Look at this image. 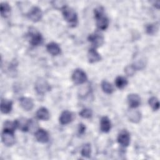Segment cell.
<instances>
[{"label": "cell", "instance_id": "6da1fadb", "mask_svg": "<svg viewBox=\"0 0 160 160\" xmlns=\"http://www.w3.org/2000/svg\"><path fill=\"white\" fill-rule=\"evenodd\" d=\"M94 16L96 19V25L99 29L105 30L109 25V20L104 14L103 8L98 7L94 9Z\"/></svg>", "mask_w": 160, "mask_h": 160}, {"label": "cell", "instance_id": "7a4b0ae2", "mask_svg": "<svg viewBox=\"0 0 160 160\" xmlns=\"http://www.w3.org/2000/svg\"><path fill=\"white\" fill-rule=\"evenodd\" d=\"M62 15L64 19L71 25H75L78 21V16L75 11L67 6L62 9Z\"/></svg>", "mask_w": 160, "mask_h": 160}, {"label": "cell", "instance_id": "3957f363", "mask_svg": "<svg viewBox=\"0 0 160 160\" xmlns=\"http://www.w3.org/2000/svg\"><path fill=\"white\" fill-rule=\"evenodd\" d=\"M51 86L49 84L42 78L38 79L35 83V90L39 94H44L50 91Z\"/></svg>", "mask_w": 160, "mask_h": 160}, {"label": "cell", "instance_id": "277c9868", "mask_svg": "<svg viewBox=\"0 0 160 160\" xmlns=\"http://www.w3.org/2000/svg\"><path fill=\"white\" fill-rule=\"evenodd\" d=\"M72 79L75 84H81L86 81L87 76L83 70L81 69H76L72 73Z\"/></svg>", "mask_w": 160, "mask_h": 160}, {"label": "cell", "instance_id": "5b68a950", "mask_svg": "<svg viewBox=\"0 0 160 160\" xmlns=\"http://www.w3.org/2000/svg\"><path fill=\"white\" fill-rule=\"evenodd\" d=\"M1 139L2 142L6 146H11L15 143V137L14 132L4 130L1 134Z\"/></svg>", "mask_w": 160, "mask_h": 160}, {"label": "cell", "instance_id": "8992f818", "mask_svg": "<svg viewBox=\"0 0 160 160\" xmlns=\"http://www.w3.org/2000/svg\"><path fill=\"white\" fill-rule=\"evenodd\" d=\"M88 40L89 42H91L92 45L94 48L99 47L104 43L103 36L98 32L89 34L88 37Z\"/></svg>", "mask_w": 160, "mask_h": 160}, {"label": "cell", "instance_id": "52a82bcc", "mask_svg": "<svg viewBox=\"0 0 160 160\" xmlns=\"http://www.w3.org/2000/svg\"><path fill=\"white\" fill-rule=\"evenodd\" d=\"M42 16V13L41 9L37 6L32 8L27 14L28 18L33 22H38L41 20Z\"/></svg>", "mask_w": 160, "mask_h": 160}, {"label": "cell", "instance_id": "ba28073f", "mask_svg": "<svg viewBox=\"0 0 160 160\" xmlns=\"http://www.w3.org/2000/svg\"><path fill=\"white\" fill-rule=\"evenodd\" d=\"M118 142L123 147L128 146L130 143L129 133L126 130L121 131L118 136Z\"/></svg>", "mask_w": 160, "mask_h": 160}, {"label": "cell", "instance_id": "9c48e42d", "mask_svg": "<svg viewBox=\"0 0 160 160\" xmlns=\"http://www.w3.org/2000/svg\"><path fill=\"white\" fill-rule=\"evenodd\" d=\"M30 43L34 46L41 45L43 42V38L42 35L38 31H31L29 34Z\"/></svg>", "mask_w": 160, "mask_h": 160}, {"label": "cell", "instance_id": "30bf717a", "mask_svg": "<svg viewBox=\"0 0 160 160\" xmlns=\"http://www.w3.org/2000/svg\"><path fill=\"white\" fill-rule=\"evenodd\" d=\"M31 119H27L26 118H21L19 119L16 120L17 128H18L20 130L26 132L30 129V125H31Z\"/></svg>", "mask_w": 160, "mask_h": 160}, {"label": "cell", "instance_id": "8fae6325", "mask_svg": "<svg viewBox=\"0 0 160 160\" xmlns=\"http://www.w3.org/2000/svg\"><path fill=\"white\" fill-rule=\"evenodd\" d=\"M74 118L72 112L69 111H63L59 117V122L62 125H66L70 123Z\"/></svg>", "mask_w": 160, "mask_h": 160}, {"label": "cell", "instance_id": "7c38bea8", "mask_svg": "<svg viewBox=\"0 0 160 160\" xmlns=\"http://www.w3.org/2000/svg\"><path fill=\"white\" fill-rule=\"evenodd\" d=\"M35 137L38 141L41 143L47 142L49 141V134L46 131L42 129H39L36 131Z\"/></svg>", "mask_w": 160, "mask_h": 160}, {"label": "cell", "instance_id": "4fadbf2b", "mask_svg": "<svg viewBox=\"0 0 160 160\" xmlns=\"http://www.w3.org/2000/svg\"><path fill=\"white\" fill-rule=\"evenodd\" d=\"M21 108L25 111H31L34 106V102L32 99L27 97H22L19 99Z\"/></svg>", "mask_w": 160, "mask_h": 160}, {"label": "cell", "instance_id": "5bb4252c", "mask_svg": "<svg viewBox=\"0 0 160 160\" xmlns=\"http://www.w3.org/2000/svg\"><path fill=\"white\" fill-rule=\"evenodd\" d=\"M128 102L131 108H136L141 104V98L136 94H130L128 96Z\"/></svg>", "mask_w": 160, "mask_h": 160}, {"label": "cell", "instance_id": "9a60e30c", "mask_svg": "<svg viewBox=\"0 0 160 160\" xmlns=\"http://www.w3.org/2000/svg\"><path fill=\"white\" fill-rule=\"evenodd\" d=\"M127 116L129 120L134 123L139 122L141 119V114L137 110H129L127 113Z\"/></svg>", "mask_w": 160, "mask_h": 160}, {"label": "cell", "instance_id": "2e32d148", "mask_svg": "<svg viewBox=\"0 0 160 160\" xmlns=\"http://www.w3.org/2000/svg\"><path fill=\"white\" fill-rule=\"evenodd\" d=\"M88 58L89 62L91 63H94V62H98L101 59L100 54L96 51V50L94 48L89 49L88 54Z\"/></svg>", "mask_w": 160, "mask_h": 160}, {"label": "cell", "instance_id": "e0dca14e", "mask_svg": "<svg viewBox=\"0 0 160 160\" xmlns=\"http://www.w3.org/2000/svg\"><path fill=\"white\" fill-rule=\"evenodd\" d=\"M46 49L48 52L52 56L58 55L61 52V48L59 46L54 42H51L48 44L46 46Z\"/></svg>", "mask_w": 160, "mask_h": 160}, {"label": "cell", "instance_id": "ac0fdd59", "mask_svg": "<svg viewBox=\"0 0 160 160\" xmlns=\"http://www.w3.org/2000/svg\"><path fill=\"white\" fill-rule=\"evenodd\" d=\"M111 128V123L107 116H103L100 121V129L104 132H108Z\"/></svg>", "mask_w": 160, "mask_h": 160}, {"label": "cell", "instance_id": "d6986e66", "mask_svg": "<svg viewBox=\"0 0 160 160\" xmlns=\"http://www.w3.org/2000/svg\"><path fill=\"white\" fill-rule=\"evenodd\" d=\"M12 102L10 100L2 99L1 101V111L4 114H8L12 109Z\"/></svg>", "mask_w": 160, "mask_h": 160}, {"label": "cell", "instance_id": "ffe728a7", "mask_svg": "<svg viewBox=\"0 0 160 160\" xmlns=\"http://www.w3.org/2000/svg\"><path fill=\"white\" fill-rule=\"evenodd\" d=\"M36 116L39 119L47 121L49 119L50 114L48 110L46 108L42 107L39 108L36 112Z\"/></svg>", "mask_w": 160, "mask_h": 160}, {"label": "cell", "instance_id": "44dd1931", "mask_svg": "<svg viewBox=\"0 0 160 160\" xmlns=\"http://www.w3.org/2000/svg\"><path fill=\"white\" fill-rule=\"evenodd\" d=\"M1 14L4 18H7L11 12V7L7 2H2L0 6Z\"/></svg>", "mask_w": 160, "mask_h": 160}, {"label": "cell", "instance_id": "7402d4cb", "mask_svg": "<svg viewBox=\"0 0 160 160\" xmlns=\"http://www.w3.org/2000/svg\"><path fill=\"white\" fill-rule=\"evenodd\" d=\"M128 83V82L127 79L123 76H118L115 79L116 86L119 89L124 88L127 86Z\"/></svg>", "mask_w": 160, "mask_h": 160}, {"label": "cell", "instance_id": "603a6c76", "mask_svg": "<svg viewBox=\"0 0 160 160\" xmlns=\"http://www.w3.org/2000/svg\"><path fill=\"white\" fill-rule=\"evenodd\" d=\"M101 88L102 91L106 94H111L114 91V88L112 85L105 80L101 82Z\"/></svg>", "mask_w": 160, "mask_h": 160}, {"label": "cell", "instance_id": "cb8c5ba5", "mask_svg": "<svg viewBox=\"0 0 160 160\" xmlns=\"http://www.w3.org/2000/svg\"><path fill=\"white\" fill-rule=\"evenodd\" d=\"M16 128H17V124H16V120L14 121H7L4 124V130L14 132V130L16 129Z\"/></svg>", "mask_w": 160, "mask_h": 160}, {"label": "cell", "instance_id": "d4e9b609", "mask_svg": "<svg viewBox=\"0 0 160 160\" xmlns=\"http://www.w3.org/2000/svg\"><path fill=\"white\" fill-rule=\"evenodd\" d=\"M158 30V25L156 23L149 24L146 27V32L150 35H153L156 34Z\"/></svg>", "mask_w": 160, "mask_h": 160}, {"label": "cell", "instance_id": "484cf974", "mask_svg": "<svg viewBox=\"0 0 160 160\" xmlns=\"http://www.w3.org/2000/svg\"><path fill=\"white\" fill-rule=\"evenodd\" d=\"M91 148L89 144H86L83 146V147L81 149V154L83 157L86 158H89L91 156Z\"/></svg>", "mask_w": 160, "mask_h": 160}, {"label": "cell", "instance_id": "4316f807", "mask_svg": "<svg viewBox=\"0 0 160 160\" xmlns=\"http://www.w3.org/2000/svg\"><path fill=\"white\" fill-rule=\"evenodd\" d=\"M149 104L154 111H157L159 108V102L157 98L151 97L149 99Z\"/></svg>", "mask_w": 160, "mask_h": 160}, {"label": "cell", "instance_id": "83f0119b", "mask_svg": "<svg viewBox=\"0 0 160 160\" xmlns=\"http://www.w3.org/2000/svg\"><path fill=\"white\" fill-rule=\"evenodd\" d=\"M79 116L86 119L90 118L92 116V111L90 109L84 108L79 112Z\"/></svg>", "mask_w": 160, "mask_h": 160}, {"label": "cell", "instance_id": "f1b7e54d", "mask_svg": "<svg viewBox=\"0 0 160 160\" xmlns=\"http://www.w3.org/2000/svg\"><path fill=\"white\" fill-rule=\"evenodd\" d=\"M136 70V69L135 68L134 66L132 64V65H129L126 66L124 71L128 76H132L135 73Z\"/></svg>", "mask_w": 160, "mask_h": 160}, {"label": "cell", "instance_id": "f546056e", "mask_svg": "<svg viewBox=\"0 0 160 160\" xmlns=\"http://www.w3.org/2000/svg\"><path fill=\"white\" fill-rule=\"evenodd\" d=\"M85 130H86V126L81 123L79 124V126H78V131H79V133L80 134H84V132H85Z\"/></svg>", "mask_w": 160, "mask_h": 160}, {"label": "cell", "instance_id": "4dcf8cb0", "mask_svg": "<svg viewBox=\"0 0 160 160\" xmlns=\"http://www.w3.org/2000/svg\"><path fill=\"white\" fill-rule=\"evenodd\" d=\"M154 6L158 8V9H159V4H160V2L159 1H155V2H154Z\"/></svg>", "mask_w": 160, "mask_h": 160}]
</instances>
